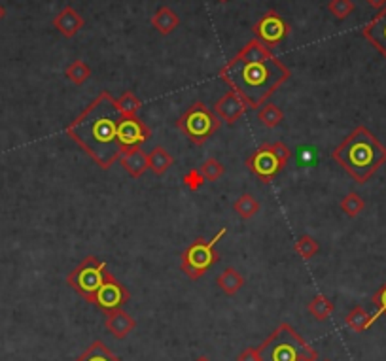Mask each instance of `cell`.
Returning <instances> with one entry per match:
<instances>
[{"mask_svg":"<svg viewBox=\"0 0 386 361\" xmlns=\"http://www.w3.org/2000/svg\"><path fill=\"white\" fill-rule=\"evenodd\" d=\"M258 121H260L263 127H267V129H275V127H278V125L284 121V113L277 104L265 102V104L260 108V112H258Z\"/></svg>","mask_w":386,"mask_h":361,"instance_id":"cb8c5ba5","label":"cell"},{"mask_svg":"<svg viewBox=\"0 0 386 361\" xmlns=\"http://www.w3.org/2000/svg\"><path fill=\"white\" fill-rule=\"evenodd\" d=\"M216 284H218V288L221 289V294L227 295V297H233L235 294H238V289L244 288V278L237 269L227 267V269H224V272L218 274Z\"/></svg>","mask_w":386,"mask_h":361,"instance_id":"ac0fdd59","label":"cell"},{"mask_svg":"<svg viewBox=\"0 0 386 361\" xmlns=\"http://www.w3.org/2000/svg\"><path fill=\"white\" fill-rule=\"evenodd\" d=\"M76 361H123V360L116 356L102 340H93V343L85 348L84 354L79 357H76Z\"/></svg>","mask_w":386,"mask_h":361,"instance_id":"ffe728a7","label":"cell"},{"mask_svg":"<svg viewBox=\"0 0 386 361\" xmlns=\"http://www.w3.org/2000/svg\"><path fill=\"white\" fill-rule=\"evenodd\" d=\"M375 320H377V318L371 316V314H369V312L360 305L354 306V309H352L345 318L346 326H348L352 331H356V333H363L365 329L371 328Z\"/></svg>","mask_w":386,"mask_h":361,"instance_id":"44dd1931","label":"cell"},{"mask_svg":"<svg viewBox=\"0 0 386 361\" xmlns=\"http://www.w3.org/2000/svg\"><path fill=\"white\" fill-rule=\"evenodd\" d=\"M227 235L226 227H221L220 231L216 233L214 237L206 240V238L199 237L189 244L184 254L180 257V269L186 272V277L189 280H199L203 278L212 267L220 261V254H218V243Z\"/></svg>","mask_w":386,"mask_h":361,"instance_id":"5b68a950","label":"cell"},{"mask_svg":"<svg viewBox=\"0 0 386 361\" xmlns=\"http://www.w3.org/2000/svg\"><path fill=\"white\" fill-rule=\"evenodd\" d=\"M326 361H329V360H326Z\"/></svg>","mask_w":386,"mask_h":361,"instance_id":"f35d334b","label":"cell"},{"mask_svg":"<svg viewBox=\"0 0 386 361\" xmlns=\"http://www.w3.org/2000/svg\"><path fill=\"white\" fill-rule=\"evenodd\" d=\"M195 361H210V360H209V357H206V356H199Z\"/></svg>","mask_w":386,"mask_h":361,"instance_id":"d590c367","label":"cell"},{"mask_svg":"<svg viewBox=\"0 0 386 361\" xmlns=\"http://www.w3.org/2000/svg\"><path fill=\"white\" fill-rule=\"evenodd\" d=\"M371 303H373L375 309H377V312L373 314L375 318L386 316V282L375 291L373 297H371Z\"/></svg>","mask_w":386,"mask_h":361,"instance_id":"1f68e13d","label":"cell"},{"mask_svg":"<svg viewBox=\"0 0 386 361\" xmlns=\"http://www.w3.org/2000/svg\"><path fill=\"white\" fill-rule=\"evenodd\" d=\"M290 76L292 70L255 38L250 40L220 70V78L254 110L263 106Z\"/></svg>","mask_w":386,"mask_h":361,"instance_id":"6da1fadb","label":"cell"},{"mask_svg":"<svg viewBox=\"0 0 386 361\" xmlns=\"http://www.w3.org/2000/svg\"><path fill=\"white\" fill-rule=\"evenodd\" d=\"M294 250H295V254H299V257L309 261L312 260L318 252H320V244H318L316 238H312L311 235H301V237L295 240Z\"/></svg>","mask_w":386,"mask_h":361,"instance_id":"484cf974","label":"cell"},{"mask_svg":"<svg viewBox=\"0 0 386 361\" xmlns=\"http://www.w3.org/2000/svg\"><path fill=\"white\" fill-rule=\"evenodd\" d=\"M328 10L331 16H335V19H346L354 11V2L352 0H329Z\"/></svg>","mask_w":386,"mask_h":361,"instance_id":"f546056e","label":"cell"},{"mask_svg":"<svg viewBox=\"0 0 386 361\" xmlns=\"http://www.w3.org/2000/svg\"><path fill=\"white\" fill-rule=\"evenodd\" d=\"M104 277H106V263L96 260L95 255H87L68 272L67 284L79 297H84L87 303H93V297L104 282Z\"/></svg>","mask_w":386,"mask_h":361,"instance_id":"ba28073f","label":"cell"},{"mask_svg":"<svg viewBox=\"0 0 386 361\" xmlns=\"http://www.w3.org/2000/svg\"><path fill=\"white\" fill-rule=\"evenodd\" d=\"M220 2H227V0H220Z\"/></svg>","mask_w":386,"mask_h":361,"instance_id":"74e56055","label":"cell"},{"mask_svg":"<svg viewBox=\"0 0 386 361\" xmlns=\"http://www.w3.org/2000/svg\"><path fill=\"white\" fill-rule=\"evenodd\" d=\"M303 361H316V360H303Z\"/></svg>","mask_w":386,"mask_h":361,"instance_id":"8d00e7d4","label":"cell"},{"mask_svg":"<svg viewBox=\"0 0 386 361\" xmlns=\"http://www.w3.org/2000/svg\"><path fill=\"white\" fill-rule=\"evenodd\" d=\"M172 165H175V159L165 148L155 146L152 152L148 153V169L152 170L155 176H163Z\"/></svg>","mask_w":386,"mask_h":361,"instance_id":"d6986e66","label":"cell"},{"mask_svg":"<svg viewBox=\"0 0 386 361\" xmlns=\"http://www.w3.org/2000/svg\"><path fill=\"white\" fill-rule=\"evenodd\" d=\"M362 36L386 59V6L362 28Z\"/></svg>","mask_w":386,"mask_h":361,"instance_id":"4fadbf2b","label":"cell"},{"mask_svg":"<svg viewBox=\"0 0 386 361\" xmlns=\"http://www.w3.org/2000/svg\"><path fill=\"white\" fill-rule=\"evenodd\" d=\"M369 6H373L375 10H382L386 6V0H368Z\"/></svg>","mask_w":386,"mask_h":361,"instance_id":"836d02e7","label":"cell"},{"mask_svg":"<svg viewBox=\"0 0 386 361\" xmlns=\"http://www.w3.org/2000/svg\"><path fill=\"white\" fill-rule=\"evenodd\" d=\"M121 116L116 101L108 91H102L78 118L67 127V135L95 161L108 170L121 153L118 140V123Z\"/></svg>","mask_w":386,"mask_h":361,"instance_id":"7a4b0ae2","label":"cell"},{"mask_svg":"<svg viewBox=\"0 0 386 361\" xmlns=\"http://www.w3.org/2000/svg\"><path fill=\"white\" fill-rule=\"evenodd\" d=\"M248 108V102L244 101L237 91H229L221 99H218V102L214 104V113L220 118V121L233 125L243 118Z\"/></svg>","mask_w":386,"mask_h":361,"instance_id":"7c38bea8","label":"cell"},{"mask_svg":"<svg viewBox=\"0 0 386 361\" xmlns=\"http://www.w3.org/2000/svg\"><path fill=\"white\" fill-rule=\"evenodd\" d=\"M84 17L74 10L72 6H65L55 17H53V27L65 36V38H74L76 34L84 28Z\"/></svg>","mask_w":386,"mask_h":361,"instance_id":"9a60e30c","label":"cell"},{"mask_svg":"<svg viewBox=\"0 0 386 361\" xmlns=\"http://www.w3.org/2000/svg\"><path fill=\"white\" fill-rule=\"evenodd\" d=\"M260 361H303L318 360V352L307 345L294 328L280 323L277 331L261 346H258Z\"/></svg>","mask_w":386,"mask_h":361,"instance_id":"277c9868","label":"cell"},{"mask_svg":"<svg viewBox=\"0 0 386 361\" xmlns=\"http://www.w3.org/2000/svg\"><path fill=\"white\" fill-rule=\"evenodd\" d=\"M150 23H152V27L155 28L159 34L169 36V34L175 33L176 28H178V25H180V17H178V13H176L172 8H169V6H161V8L153 13Z\"/></svg>","mask_w":386,"mask_h":361,"instance_id":"e0dca14e","label":"cell"},{"mask_svg":"<svg viewBox=\"0 0 386 361\" xmlns=\"http://www.w3.org/2000/svg\"><path fill=\"white\" fill-rule=\"evenodd\" d=\"M335 305L331 303V301L326 297V295L318 294L314 295L311 299V303H309V306H307V311H309V314H311L314 320H318V322H324V320H328L329 314L333 312Z\"/></svg>","mask_w":386,"mask_h":361,"instance_id":"603a6c76","label":"cell"},{"mask_svg":"<svg viewBox=\"0 0 386 361\" xmlns=\"http://www.w3.org/2000/svg\"><path fill=\"white\" fill-rule=\"evenodd\" d=\"M4 17H6V8L2 4H0V21H2Z\"/></svg>","mask_w":386,"mask_h":361,"instance_id":"e575fe53","label":"cell"},{"mask_svg":"<svg viewBox=\"0 0 386 361\" xmlns=\"http://www.w3.org/2000/svg\"><path fill=\"white\" fill-rule=\"evenodd\" d=\"M237 361H260L258 348H246L237 356Z\"/></svg>","mask_w":386,"mask_h":361,"instance_id":"d6a6232c","label":"cell"},{"mask_svg":"<svg viewBox=\"0 0 386 361\" xmlns=\"http://www.w3.org/2000/svg\"><path fill=\"white\" fill-rule=\"evenodd\" d=\"M129 299H131L129 289L125 288L121 282H118V280L114 278L112 272L106 271L104 282H102V286L99 288L95 297H93V305L104 312H112L121 309Z\"/></svg>","mask_w":386,"mask_h":361,"instance_id":"30bf717a","label":"cell"},{"mask_svg":"<svg viewBox=\"0 0 386 361\" xmlns=\"http://www.w3.org/2000/svg\"><path fill=\"white\" fill-rule=\"evenodd\" d=\"M152 136V129L136 118H121L118 123V140L121 148L140 146Z\"/></svg>","mask_w":386,"mask_h":361,"instance_id":"8fae6325","label":"cell"},{"mask_svg":"<svg viewBox=\"0 0 386 361\" xmlns=\"http://www.w3.org/2000/svg\"><path fill=\"white\" fill-rule=\"evenodd\" d=\"M290 157H292V150L284 142H272V144H263L255 152L250 153V157L246 159V167L255 178H260V182L269 184L288 165Z\"/></svg>","mask_w":386,"mask_h":361,"instance_id":"52a82bcc","label":"cell"},{"mask_svg":"<svg viewBox=\"0 0 386 361\" xmlns=\"http://www.w3.org/2000/svg\"><path fill=\"white\" fill-rule=\"evenodd\" d=\"M182 182H184V186H186L189 191H199V189L204 186V182L206 180H204L203 174H201V170L192 169L182 176Z\"/></svg>","mask_w":386,"mask_h":361,"instance_id":"4dcf8cb0","label":"cell"},{"mask_svg":"<svg viewBox=\"0 0 386 361\" xmlns=\"http://www.w3.org/2000/svg\"><path fill=\"white\" fill-rule=\"evenodd\" d=\"M119 163H121L127 174L133 176V178H140L148 170V153L142 152L140 146L121 148Z\"/></svg>","mask_w":386,"mask_h":361,"instance_id":"2e32d148","label":"cell"},{"mask_svg":"<svg viewBox=\"0 0 386 361\" xmlns=\"http://www.w3.org/2000/svg\"><path fill=\"white\" fill-rule=\"evenodd\" d=\"M252 33H254L255 40H260L265 48L272 50V48H277L288 36L290 25L278 16L277 11L269 10L254 23Z\"/></svg>","mask_w":386,"mask_h":361,"instance_id":"9c48e42d","label":"cell"},{"mask_svg":"<svg viewBox=\"0 0 386 361\" xmlns=\"http://www.w3.org/2000/svg\"><path fill=\"white\" fill-rule=\"evenodd\" d=\"M220 118L204 102L195 101L176 121V129L187 136L195 146H203L216 130L220 129Z\"/></svg>","mask_w":386,"mask_h":361,"instance_id":"8992f818","label":"cell"},{"mask_svg":"<svg viewBox=\"0 0 386 361\" xmlns=\"http://www.w3.org/2000/svg\"><path fill=\"white\" fill-rule=\"evenodd\" d=\"M233 210H235V214H237L241 220H250V218H254V216L260 212L261 204L254 195L243 193V195L233 203Z\"/></svg>","mask_w":386,"mask_h":361,"instance_id":"7402d4cb","label":"cell"},{"mask_svg":"<svg viewBox=\"0 0 386 361\" xmlns=\"http://www.w3.org/2000/svg\"><path fill=\"white\" fill-rule=\"evenodd\" d=\"M65 76L68 78V82H72L74 85H84L91 76V68L85 65L84 61H72L65 70Z\"/></svg>","mask_w":386,"mask_h":361,"instance_id":"4316f807","label":"cell"},{"mask_svg":"<svg viewBox=\"0 0 386 361\" xmlns=\"http://www.w3.org/2000/svg\"><path fill=\"white\" fill-rule=\"evenodd\" d=\"M104 328L108 329V333L112 335L114 339L123 340L136 328V320L131 316L129 312H125L123 309H118V311L106 312Z\"/></svg>","mask_w":386,"mask_h":361,"instance_id":"5bb4252c","label":"cell"},{"mask_svg":"<svg viewBox=\"0 0 386 361\" xmlns=\"http://www.w3.org/2000/svg\"><path fill=\"white\" fill-rule=\"evenodd\" d=\"M358 184H365L386 163V146L363 125H358L331 153Z\"/></svg>","mask_w":386,"mask_h":361,"instance_id":"3957f363","label":"cell"},{"mask_svg":"<svg viewBox=\"0 0 386 361\" xmlns=\"http://www.w3.org/2000/svg\"><path fill=\"white\" fill-rule=\"evenodd\" d=\"M341 210L345 212L348 218H356V216H360L363 212V209H365V201H363L358 193L351 191L348 195H345L343 197V201H341Z\"/></svg>","mask_w":386,"mask_h":361,"instance_id":"83f0119b","label":"cell"},{"mask_svg":"<svg viewBox=\"0 0 386 361\" xmlns=\"http://www.w3.org/2000/svg\"><path fill=\"white\" fill-rule=\"evenodd\" d=\"M199 170H201V174H203V178L206 182H216L220 180L221 176H224V172H226V167L218 161V159L210 157L206 159V161H203V165L199 167Z\"/></svg>","mask_w":386,"mask_h":361,"instance_id":"f1b7e54d","label":"cell"},{"mask_svg":"<svg viewBox=\"0 0 386 361\" xmlns=\"http://www.w3.org/2000/svg\"><path fill=\"white\" fill-rule=\"evenodd\" d=\"M116 106H118V112L121 118H135L136 112L140 110L142 101L133 91H125L123 95L116 101Z\"/></svg>","mask_w":386,"mask_h":361,"instance_id":"d4e9b609","label":"cell"}]
</instances>
